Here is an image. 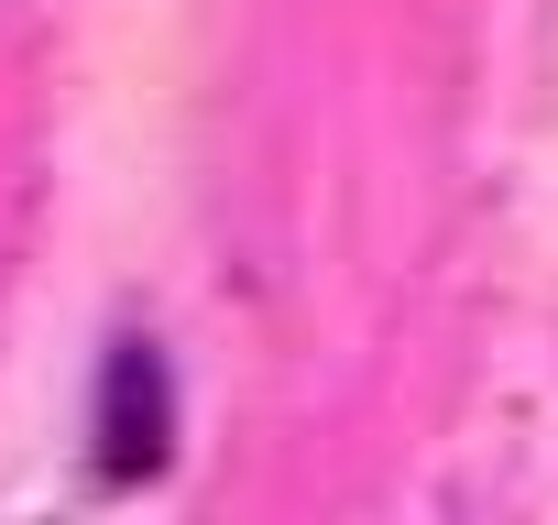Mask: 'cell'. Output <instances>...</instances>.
Instances as JSON below:
<instances>
[{
  "label": "cell",
  "instance_id": "obj_1",
  "mask_svg": "<svg viewBox=\"0 0 558 525\" xmlns=\"http://www.w3.org/2000/svg\"><path fill=\"white\" fill-rule=\"evenodd\" d=\"M165 438H175L165 351H154V340H121L110 373H99V471H110V481H143V471H165Z\"/></svg>",
  "mask_w": 558,
  "mask_h": 525
}]
</instances>
